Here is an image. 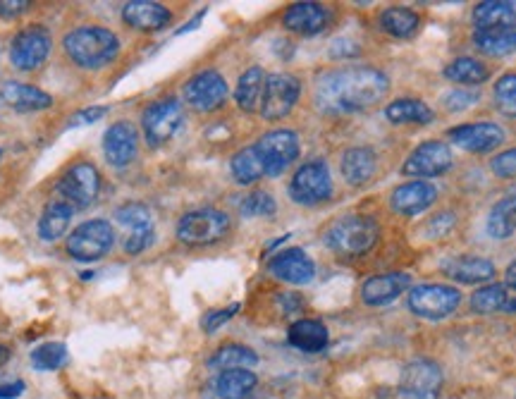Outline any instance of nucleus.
Masks as SVG:
<instances>
[{
  "label": "nucleus",
  "instance_id": "f257e3e1",
  "mask_svg": "<svg viewBox=\"0 0 516 399\" xmlns=\"http://www.w3.org/2000/svg\"><path fill=\"white\" fill-rule=\"evenodd\" d=\"M390 82L376 67H342L325 72L316 82V106L328 115L359 113L383 101Z\"/></svg>",
  "mask_w": 516,
  "mask_h": 399
},
{
  "label": "nucleus",
  "instance_id": "f03ea898",
  "mask_svg": "<svg viewBox=\"0 0 516 399\" xmlns=\"http://www.w3.org/2000/svg\"><path fill=\"white\" fill-rule=\"evenodd\" d=\"M67 58L84 70H101L120 53V39L106 27H77L63 39Z\"/></svg>",
  "mask_w": 516,
  "mask_h": 399
},
{
  "label": "nucleus",
  "instance_id": "7ed1b4c3",
  "mask_svg": "<svg viewBox=\"0 0 516 399\" xmlns=\"http://www.w3.org/2000/svg\"><path fill=\"white\" fill-rule=\"evenodd\" d=\"M380 227L368 216H344L325 230V244L340 256H361L376 247Z\"/></svg>",
  "mask_w": 516,
  "mask_h": 399
},
{
  "label": "nucleus",
  "instance_id": "20e7f679",
  "mask_svg": "<svg viewBox=\"0 0 516 399\" xmlns=\"http://www.w3.org/2000/svg\"><path fill=\"white\" fill-rule=\"evenodd\" d=\"M230 232V216L215 208H199L184 213L177 223V239L189 247H206L220 242Z\"/></svg>",
  "mask_w": 516,
  "mask_h": 399
},
{
  "label": "nucleus",
  "instance_id": "39448f33",
  "mask_svg": "<svg viewBox=\"0 0 516 399\" xmlns=\"http://www.w3.org/2000/svg\"><path fill=\"white\" fill-rule=\"evenodd\" d=\"M115 244V230L108 220H86L79 227L72 230L67 237V251L72 259L77 261H98L110 254Z\"/></svg>",
  "mask_w": 516,
  "mask_h": 399
},
{
  "label": "nucleus",
  "instance_id": "423d86ee",
  "mask_svg": "<svg viewBox=\"0 0 516 399\" xmlns=\"http://www.w3.org/2000/svg\"><path fill=\"white\" fill-rule=\"evenodd\" d=\"M330 194H333V177H330L328 163L321 158L301 165L290 182V196L299 206L323 204L330 199Z\"/></svg>",
  "mask_w": 516,
  "mask_h": 399
},
{
  "label": "nucleus",
  "instance_id": "0eeeda50",
  "mask_svg": "<svg viewBox=\"0 0 516 399\" xmlns=\"http://www.w3.org/2000/svg\"><path fill=\"white\" fill-rule=\"evenodd\" d=\"M184 122V108L177 98H161L153 101L141 115V127H144V137L151 146H163L180 132Z\"/></svg>",
  "mask_w": 516,
  "mask_h": 399
},
{
  "label": "nucleus",
  "instance_id": "6e6552de",
  "mask_svg": "<svg viewBox=\"0 0 516 399\" xmlns=\"http://www.w3.org/2000/svg\"><path fill=\"white\" fill-rule=\"evenodd\" d=\"M254 149L258 153V158H261L266 177H278L285 173L294 161H297L301 146H299L297 132L275 130V132L263 134V137L254 144Z\"/></svg>",
  "mask_w": 516,
  "mask_h": 399
},
{
  "label": "nucleus",
  "instance_id": "1a4fd4ad",
  "mask_svg": "<svg viewBox=\"0 0 516 399\" xmlns=\"http://www.w3.org/2000/svg\"><path fill=\"white\" fill-rule=\"evenodd\" d=\"M459 304H462V292L457 287L421 285L409 292V309L428 321H442V318L452 316Z\"/></svg>",
  "mask_w": 516,
  "mask_h": 399
},
{
  "label": "nucleus",
  "instance_id": "9d476101",
  "mask_svg": "<svg viewBox=\"0 0 516 399\" xmlns=\"http://www.w3.org/2000/svg\"><path fill=\"white\" fill-rule=\"evenodd\" d=\"M442 388V371L435 361L414 359L402 368L397 399H438Z\"/></svg>",
  "mask_w": 516,
  "mask_h": 399
},
{
  "label": "nucleus",
  "instance_id": "9b49d317",
  "mask_svg": "<svg viewBox=\"0 0 516 399\" xmlns=\"http://www.w3.org/2000/svg\"><path fill=\"white\" fill-rule=\"evenodd\" d=\"M301 96V84L294 75H285V72H278V75L266 77V87H263V98H261V115L263 120L275 122L287 118L292 113V108L297 106Z\"/></svg>",
  "mask_w": 516,
  "mask_h": 399
},
{
  "label": "nucleus",
  "instance_id": "f8f14e48",
  "mask_svg": "<svg viewBox=\"0 0 516 399\" xmlns=\"http://www.w3.org/2000/svg\"><path fill=\"white\" fill-rule=\"evenodd\" d=\"M98 192H101V175H98L96 165L91 163L72 165L58 182L60 199L67 201L72 208L91 206Z\"/></svg>",
  "mask_w": 516,
  "mask_h": 399
},
{
  "label": "nucleus",
  "instance_id": "ddd939ff",
  "mask_svg": "<svg viewBox=\"0 0 516 399\" xmlns=\"http://www.w3.org/2000/svg\"><path fill=\"white\" fill-rule=\"evenodd\" d=\"M48 53H51V34H48V29L34 24V27L22 29V32L12 39L10 63L15 65L17 70L32 72L36 67L46 63Z\"/></svg>",
  "mask_w": 516,
  "mask_h": 399
},
{
  "label": "nucleus",
  "instance_id": "4468645a",
  "mask_svg": "<svg viewBox=\"0 0 516 399\" xmlns=\"http://www.w3.org/2000/svg\"><path fill=\"white\" fill-rule=\"evenodd\" d=\"M454 156L445 141H426L409 153L402 165V175L407 177H435L452 168Z\"/></svg>",
  "mask_w": 516,
  "mask_h": 399
},
{
  "label": "nucleus",
  "instance_id": "2eb2a0df",
  "mask_svg": "<svg viewBox=\"0 0 516 399\" xmlns=\"http://www.w3.org/2000/svg\"><path fill=\"white\" fill-rule=\"evenodd\" d=\"M227 98V82L220 72L204 70L194 75L184 87V101L199 113H211L220 108Z\"/></svg>",
  "mask_w": 516,
  "mask_h": 399
},
{
  "label": "nucleus",
  "instance_id": "dca6fc26",
  "mask_svg": "<svg viewBox=\"0 0 516 399\" xmlns=\"http://www.w3.org/2000/svg\"><path fill=\"white\" fill-rule=\"evenodd\" d=\"M447 137L469 153H488L505 141V130L495 122H471V125L452 127Z\"/></svg>",
  "mask_w": 516,
  "mask_h": 399
},
{
  "label": "nucleus",
  "instance_id": "f3484780",
  "mask_svg": "<svg viewBox=\"0 0 516 399\" xmlns=\"http://www.w3.org/2000/svg\"><path fill=\"white\" fill-rule=\"evenodd\" d=\"M435 201H438V189H435V184L426 180L399 184L390 196L392 211L399 213V216H421Z\"/></svg>",
  "mask_w": 516,
  "mask_h": 399
},
{
  "label": "nucleus",
  "instance_id": "a211bd4d",
  "mask_svg": "<svg viewBox=\"0 0 516 399\" xmlns=\"http://www.w3.org/2000/svg\"><path fill=\"white\" fill-rule=\"evenodd\" d=\"M139 149V134L134 130V125L129 122H115L108 127L106 137H103V151L110 165L115 168H125L137 158Z\"/></svg>",
  "mask_w": 516,
  "mask_h": 399
},
{
  "label": "nucleus",
  "instance_id": "6ab92c4d",
  "mask_svg": "<svg viewBox=\"0 0 516 399\" xmlns=\"http://www.w3.org/2000/svg\"><path fill=\"white\" fill-rule=\"evenodd\" d=\"M268 270L275 278L290 285H309L316 275V266L309 259V254L301 249H285L268 263Z\"/></svg>",
  "mask_w": 516,
  "mask_h": 399
},
{
  "label": "nucleus",
  "instance_id": "aec40b11",
  "mask_svg": "<svg viewBox=\"0 0 516 399\" xmlns=\"http://www.w3.org/2000/svg\"><path fill=\"white\" fill-rule=\"evenodd\" d=\"M122 20L139 32H161L172 22V12L153 0H129L122 8Z\"/></svg>",
  "mask_w": 516,
  "mask_h": 399
},
{
  "label": "nucleus",
  "instance_id": "412c9836",
  "mask_svg": "<svg viewBox=\"0 0 516 399\" xmlns=\"http://www.w3.org/2000/svg\"><path fill=\"white\" fill-rule=\"evenodd\" d=\"M411 285L409 273H387L376 275V278H368L361 285V299L368 306H385L392 304L397 297H402V292H407Z\"/></svg>",
  "mask_w": 516,
  "mask_h": 399
},
{
  "label": "nucleus",
  "instance_id": "4be33fe9",
  "mask_svg": "<svg viewBox=\"0 0 516 399\" xmlns=\"http://www.w3.org/2000/svg\"><path fill=\"white\" fill-rule=\"evenodd\" d=\"M330 22V12L318 3H294L282 15V24L294 34H321Z\"/></svg>",
  "mask_w": 516,
  "mask_h": 399
},
{
  "label": "nucleus",
  "instance_id": "5701e85b",
  "mask_svg": "<svg viewBox=\"0 0 516 399\" xmlns=\"http://www.w3.org/2000/svg\"><path fill=\"white\" fill-rule=\"evenodd\" d=\"M340 168L344 182L352 184V187H361V184L371 182V177L376 175L378 158L368 146H354V149L344 151Z\"/></svg>",
  "mask_w": 516,
  "mask_h": 399
},
{
  "label": "nucleus",
  "instance_id": "b1692460",
  "mask_svg": "<svg viewBox=\"0 0 516 399\" xmlns=\"http://www.w3.org/2000/svg\"><path fill=\"white\" fill-rule=\"evenodd\" d=\"M0 98L5 101V106L20 110V113H34V110H46L53 106V98L46 91L22 82H5L3 89H0Z\"/></svg>",
  "mask_w": 516,
  "mask_h": 399
},
{
  "label": "nucleus",
  "instance_id": "393cba45",
  "mask_svg": "<svg viewBox=\"0 0 516 399\" xmlns=\"http://www.w3.org/2000/svg\"><path fill=\"white\" fill-rule=\"evenodd\" d=\"M287 342L294 349L306 354L323 352L330 342L328 328L321 321H313V318H301V321L292 323L290 330H287Z\"/></svg>",
  "mask_w": 516,
  "mask_h": 399
},
{
  "label": "nucleus",
  "instance_id": "a878e982",
  "mask_svg": "<svg viewBox=\"0 0 516 399\" xmlns=\"http://www.w3.org/2000/svg\"><path fill=\"white\" fill-rule=\"evenodd\" d=\"M445 273L462 285H481L495 278V266L481 256H459L445 263Z\"/></svg>",
  "mask_w": 516,
  "mask_h": 399
},
{
  "label": "nucleus",
  "instance_id": "bb28decb",
  "mask_svg": "<svg viewBox=\"0 0 516 399\" xmlns=\"http://www.w3.org/2000/svg\"><path fill=\"white\" fill-rule=\"evenodd\" d=\"M476 29H505L516 27V3L509 0H485L473 8Z\"/></svg>",
  "mask_w": 516,
  "mask_h": 399
},
{
  "label": "nucleus",
  "instance_id": "cd10ccee",
  "mask_svg": "<svg viewBox=\"0 0 516 399\" xmlns=\"http://www.w3.org/2000/svg\"><path fill=\"white\" fill-rule=\"evenodd\" d=\"M385 118L392 125H430L435 113L419 98H397L385 108Z\"/></svg>",
  "mask_w": 516,
  "mask_h": 399
},
{
  "label": "nucleus",
  "instance_id": "c85d7f7f",
  "mask_svg": "<svg viewBox=\"0 0 516 399\" xmlns=\"http://www.w3.org/2000/svg\"><path fill=\"white\" fill-rule=\"evenodd\" d=\"M72 208L67 201L63 199H55L43 208L41 218H39V235L43 242H55V239H60L67 232V227H70V220H72Z\"/></svg>",
  "mask_w": 516,
  "mask_h": 399
},
{
  "label": "nucleus",
  "instance_id": "c756f323",
  "mask_svg": "<svg viewBox=\"0 0 516 399\" xmlns=\"http://www.w3.org/2000/svg\"><path fill=\"white\" fill-rule=\"evenodd\" d=\"M473 44L485 55L505 58V55H512L516 51V27L476 29L473 32Z\"/></svg>",
  "mask_w": 516,
  "mask_h": 399
},
{
  "label": "nucleus",
  "instance_id": "7c9ffc66",
  "mask_svg": "<svg viewBox=\"0 0 516 399\" xmlns=\"http://www.w3.org/2000/svg\"><path fill=\"white\" fill-rule=\"evenodd\" d=\"M488 235L502 242V239L514 237L516 232V194H509L490 208L488 223H485Z\"/></svg>",
  "mask_w": 516,
  "mask_h": 399
},
{
  "label": "nucleus",
  "instance_id": "2f4dec72",
  "mask_svg": "<svg viewBox=\"0 0 516 399\" xmlns=\"http://www.w3.org/2000/svg\"><path fill=\"white\" fill-rule=\"evenodd\" d=\"M256 373L249 368H235V371H223L215 380V392L220 399H247L256 390Z\"/></svg>",
  "mask_w": 516,
  "mask_h": 399
},
{
  "label": "nucleus",
  "instance_id": "473e14b6",
  "mask_svg": "<svg viewBox=\"0 0 516 399\" xmlns=\"http://www.w3.org/2000/svg\"><path fill=\"white\" fill-rule=\"evenodd\" d=\"M263 87H266V72L261 67H249L242 77H239L237 89H235V101L244 113H254L256 108H261Z\"/></svg>",
  "mask_w": 516,
  "mask_h": 399
},
{
  "label": "nucleus",
  "instance_id": "72a5a7b5",
  "mask_svg": "<svg viewBox=\"0 0 516 399\" xmlns=\"http://www.w3.org/2000/svg\"><path fill=\"white\" fill-rule=\"evenodd\" d=\"M380 27L395 39H411L421 27V17L409 8H387L380 15Z\"/></svg>",
  "mask_w": 516,
  "mask_h": 399
},
{
  "label": "nucleus",
  "instance_id": "f704fd0d",
  "mask_svg": "<svg viewBox=\"0 0 516 399\" xmlns=\"http://www.w3.org/2000/svg\"><path fill=\"white\" fill-rule=\"evenodd\" d=\"M258 364V354L244 345H223L211 356L208 366L215 371H235V368H254Z\"/></svg>",
  "mask_w": 516,
  "mask_h": 399
},
{
  "label": "nucleus",
  "instance_id": "c9c22d12",
  "mask_svg": "<svg viewBox=\"0 0 516 399\" xmlns=\"http://www.w3.org/2000/svg\"><path fill=\"white\" fill-rule=\"evenodd\" d=\"M445 77L450 79V82L478 87V84L488 82L490 70L481 63V60H476V58H457L445 67Z\"/></svg>",
  "mask_w": 516,
  "mask_h": 399
},
{
  "label": "nucleus",
  "instance_id": "e433bc0d",
  "mask_svg": "<svg viewBox=\"0 0 516 399\" xmlns=\"http://www.w3.org/2000/svg\"><path fill=\"white\" fill-rule=\"evenodd\" d=\"M230 170L237 184H254L261 180V177H266V170H263V163L261 158H258L254 146H247V149L237 151L235 156H232Z\"/></svg>",
  "mask_w": 516,
  "mask_h": 399
},
{
  "label": "nucleus",
  "instance_id": "4c0bfd02",
  "mask_svg": "<svg viewBox=\"0 0 516 399\" xmlns=\"http://www.w3.org/2000/svg\"><path fill=\"white\" fill-rule=\"evenodd\" d=\"M509 292L512 290L507 285L481 287L478 292H473L471 309L476 313H483V316H488V313H505Z\"/></svg>",
  "mask_w": 516,
  "mask_h": 399
},
{
  "label": "nucleus",
  "instance_id": "58836bf2",
  "mask_svg": "<svg viewBox=\"0 0 516 399\" xmlns=\"http://www.w3.org/2000/svg\"><path fill=\"white\" fill-rule=\"evenodd\" d=\"M67 361H70V354L60 342H46V345L36 347L32 352V364L36 371H58Z\"/></svg>",
  "mask_w": 516,
  "mask_h": 399
},
{
  "label": "nucleus",
  "instance_id": "ea45409f",
  "mask_svg": "<svg viewBox=\"0 0 516 399\" xmlns=\"http://www.w3.org/2000/svg\"><path fill=\"white\" fill-rule=\"evenodd\" d=\"M495 106L507 118H516V72L502 75L495 82Z\"/></svg>",
  "mask_w": 516,
  "mask_h": 399
},
{
  "label": "nucleus",
  "instance_id": "a19ab883",
  "mask_svg": "<svg viewBox=\"0 0 516 399\" xmlns=\"http://www.w3.org/2000/svg\"><path fill=\"white\" fill-rule=\"evenodd\" d=\"M275 211H278V204H275V199L268 192H251L239 204V213L244 218H268Z\"/></svg>",
  "mask_w": 516,
  "mask_h": 399
},
{
  "label": "nucleus",
  "instance_id": "79ce46f5",
  "mask_svg": "<svg viewBox=\"0 0 516 399\" xmlns=\"http://www.w3.org/2000/svg\"><path fill=\"white\" fill-rule=\"evenodd\" d=\"M115 218H118V223L129 227V232L139 230V227L153 225L151 211L144 204H125V206H120L118 211H115Z\"/></svg>",
  "mask_w": 516,
  "mask_h": 399
},
{
  "label": "nucleus",
  "instance_id": "37998d69",
  "mask_svg": "<svg viewBox=\"0 0 516 399\" xmlns=\"http://www.w3.org/2000/svg\"><path fill=\"white\" fill-rule=\"evenodd\" d=\"M478 96L476 91H466V89H454V91H447L445 96H442V106L447 110H452V113H462V110L476 106L478 103Z\"/></svg>",
  "mask_w": 516,
  "mask_h": 399
},
{
  "label": "nucleus",
  "instance_id": "c03bdc74",
  "mask_svg": "<svg viewBox=\"0 0 516 399\" xmlns=\"http://www.w3.org/2000/svg\"><path fill=\"white\" fill-rule=\"evenodd\" d=\"M153 237H156V230H153V225L149 227H139V230H132L127 235V242H125V251L127 254L137 256L141 251H146L153 244Z\"/></svg>",
  "mask_w": 516,
  "mask_h": 399
},
{
  "label": "nucleus",
  "instance_id": "a18cd8bd",
  "mask_svg": "<svg viewBox=\"0 0 516 399\" xmlns=\"http://www.w3.org/2000/svg\"><path fill=\"white\" fill-rule=\"evenodd\" d=\"M454 213L452 211H447V213H438V216H433L428 220L426 225L421 227V232L423 235H426L428 239H440V237H445L447 232L452 230L454 227Z\"/></svg>",
  "mask_w": 516,
  "mask_h": 399
},
{
  "label": "nucleus",
  "instance_id": "49530a36",
  "mask_svg": "<svg viewBox=\"0 0 516 399\" xmlns=\"http://www.w3.org/2000/svg\"><path fill=\"white\" fill-rule=\"evenodd\" d=\"M490 170H493L495 177H500V180H514L516 177V149L502 151L500 156H495L493 163H490Z\"/></svg>",
  "mask_w": 516,
  "mask_h": 399
},
{
  "label": "nucleus",
  "instance_id": "de8ad7c7",
  "mask_svg": "<svg viewBox=\"0 0 516 399\" xmlns=\"http://www.w3.org/2000/svg\"><path fill=\"white\" fill-rule=\"evenodd\" d=\"M239 311V304H232L227 306V309H218V311H208L204 316V321H201V328L206 330V333H215V330L220 328V325H225L230 321L232 316Z\"/></svg>",
  "mask_w": 516,
  "mask_h": 399
},
{
  "label": "nucleus",
  "instance_id": "09e8293b",
  "mask_svg": "<svg viewBox=\"0 0 516 399\" xmlns=\"http://www.w3.org/2000/svg\"><path fill=\"white\" fill-rule=\"evenodd\" d=\"M108 113V108L106 106H94V108H84V110H79L77 115H72L70 118V130L72 127H84V125H94V122H98L103 118V115Z\"/></svg>",
  "mask_w": 516,
  "mask_h": 399
},
{
  "label": "nucleus",
  "instance_id": "8fccbe9b",
  "mask_svg": "<svg viewBox=\"0 0 516 399\" xmlns=\"http://www.w3.org/2000/svg\"><path fill=\"white\" fill-rule=\"evenodd\" d=\"M29 0H0V17L3 20H15L29 10Z\"/></svg>",
  "mask_w": 516,
  "mask_h": 399
},
{
  "label": "nucleus",
  "instance_id": "3c124183",
  "mask_svg": "<svg viewBox=\"0 0 516 399\" xmlns=\"http://www.w3.org/2000/svg\"><path fill=\"white\" fill-rule=\"evenodd\" d=\"M330 55L333 58H356L359 55V46L354 44V41H347V39H337L333 41V46H330Z\"/></svg>",
  "mask_w": 516,
  "mask_h": 399
},
{
  "label": "nucleus",
  "instance_id": "603ef678",
  "mask_svg": "<svg viewBox=\"0 0 516 399\" xmlns=\"http://www.w3.org/2000/svg\"><path fill=\"white\" fill-rule=\"evenodd\" d=\"M24 392L22 380H15V383L0 385V399H17Z\"/></svg>",
  "mask_w": 516,
  "mask_h": 399
},
{
  "label": "nucleus",
  "instance_id": "864d4df0",
  "mask_svg": "<svg viewBox=\"0 0 516 399\" xmlns=\"http://www.w3.org/2000/svg\"><path fill=\"white\" fill-rule=\"evenodd\" d=\"M206 17V10H201L199 15L194 17L192 22H187V27H182V29H177V36H182V34H187V32H192V29H199V24H201V20H204Z\"/></svg>",
  "mask_w": 516,
  "mask_h": 399
},
{
  "label": "nucleus",
  "instance_id": "5fc2aeb1",
  "mask_svg": "<svg viewBox=\"0 0 516 399\" xmlns=\"http://www.w3.org/2000/svg\"><path fill=\"white\" fill-rule=\"evenodd\" d=\"M505 278H507L505 285H507V287H512V290H516V261H514V263H509V266H507Z\"/></svg>",
  "mask_w": 516,
  "mask_h": 399
},
{
  "label": "nucleus",
  "instance_id": "6e6d98bb",
  "mask_svg": "<svg viewBox=\"0 0 516 399\" xmlns=\"http://www.w3.org/2000/svg\"><path fill=\"white\" fill-rule=\"evenodd\" d=\"M509 290H512V287H509ZM505 313H516V290L509 292V299H507Z\"/></svg>",
  "mask_w": 516,
  "mask_h": 399
},
{
  "label": "nucleus",
  "instance_id": "4d7b16f0",
  "mask_svg": "<svg viewBox=\"0 0 516 399\" xmlns=\"http://www.w3.org/2000/svg\"><path fill=\"white\" fill-rule=\"evenodd\" d=\"M8 359H10V349L5 345H0V366L8 364Z\"/></svg>",
  "mask_w": 516,
  "mask_h": 399
},
{
  "label": "nucleus",
  "instance_id": "13d9d810",
  "mask_svg": "<svg viewBox=\"0 0 516 399\" xmlns=\"http://www.w3.org/2000/svg\"><path fill=\"white\" fill-rule=\"evenodd\" d=\"M0 156H3V151H0Z\"/></svg>",
  "mask_w": 516,
  "mask_h": 399
}]
</instances>
